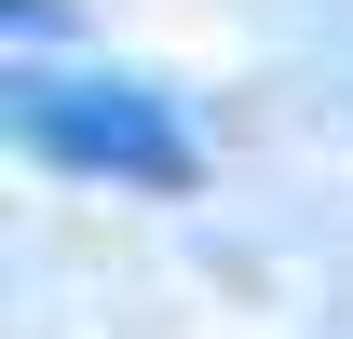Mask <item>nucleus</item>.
I'll use <instances>...</instances> for the list:
<instances>
[{
    "instance_id": "obj_1",
    "label": "nucleus",
    "mask_w": 353,
    "mask_h": 339,
    "mask_svg": "<svg viewBox=\"0 0 353 339\" xmlns=\"http://www.w3.org/2000/svg\"><path fill=\"white\" fill-rule=\"evenodd\" d=\"M0 109H14V150H41L54 176H109V190H190V176H204L176 95L109 82V68H95V82H68V68H14Z\"/></svg>"
}]
</instances>
